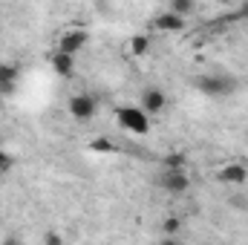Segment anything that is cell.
I'll list each match as a JSON object with an SVG mask.
<instances>
[{"label": "cell", "mask_w": 248, "mask_h": 245, "mask_svg": "<svg viewBox=\"0 0 248 245\" xmlns=\"http://www.w3.org/2000/svg\"><path fill=\"white\" fill-rule=\"evenodd\" d=\"M9 168H12V156H9V153L0 147V173H6Z\"/></svg>", "instance_id": "obj_17"}, {"label": "cell", "mask_w": 248, "mask_h": 245, "mask_svg": "<svg viewBox=\"0 0 248 245\" xmlns=\"http://www.w3.org/2000/svg\"><path fill=\"white\" fill-rule=\"evenodd\" d=\"M90 150H93V153H113L116 147H113V141H110V138H95V141L90 144Z\"/></svg>", "instance_id": "obj_14"}, {"label": "cell", "mask_w": 248, "mask_h": 245, "mask_svg": "<svg viewBox=\"0 0 248 245\" xmlns=\"http://www.w3.org/2000/svg\"><path fill=\"white\" fill-rule=\"evenodd\" d=\"M3 245H20V240H17V237H6V243Z\"/></svg>", "instance_id": "obj_18"}, {"label": "cell", "mask_w": 248, "mask_h": 245, "mask_svg": "<svg viewBox=\"0 0 248 245\" xmlns=\"http://www.w3.org/2000/svg\"><path fill=\"white\" fill-rule=\"evenodd\" d=\"M44 245H63V237L58 231H46V237H44Z\"/></svg>", "instance_id": "obj_16"}, {"label": "cell", "mask_w": 248, "mask_h": 245, "mask_svg": "<svg viewBox=\"0 0 248 245\" xmlns=\"http://www.w3.org/2000/svg\"><path fill=\"white\" fill-rule=\"evenodd\" d=\"M187 156L185 153H168L165 156V170H185Z\"/></svg>", "instance_id": "obj_11"}, {"label": "cell", "mask_w": 248, "mask_h": 245, "mask_svg": "<svg viewBox=\"0 0 248 245\" xmlns=\"http://www.w3.org/2000/svg\"><path fill=\"white\" fill-rule=\"evenodd\" d=\"M217 182L228 184V187H240V184L248 182V168L243 162H228L217 170Z\"/></svg>", "instance_id": "obj_4"}, {"label": "cell", "mask_w": 248, "mask_h": 245, "mask_svg": "<svg viewBox=\"0 0 248 245\" xmlns=\"http://www.w3.org/2000/svg\"><path fill=\"white\" fill-rule=\"evenodd\" d=\"M52 69L61 78H72L75 75V58L72 55H63V52H52Z\"/></svg>", "instance_id": "obj_9"}, {"label": "cell", "mask_w": 248, "mask_h": 245, "mask_svg": "<svg viewBox=\"0 0 248 245\" xmlns=\"http://www.w3.org/2000/svg\"><path fill=\"white\" fill-rule=\"evenodd\" d=\"M162 187H165L168 193H173V196H182V193L190 190V176H187L185 170H165Z\"/></svg>", "instance_id": "obj_7"}, {"label": "cell", "mask_w": 248, "mask_h": 245, "mask_svg": "<svg viewBox=\"0 0 248 245\" xmlns=\"http://www.w3.org/2000/svg\"><path fill=\"white\" fill-rule=\"evenodd\" d=\"M153 26L156 29H162V32H179V29H185V17H179V15H173V12H165V15H159L156 20H153Z\"/></svg>", "instance_id": "obj_10"}, {"label": "cell", "mask_w": 248, "mask_h": 245, "mask_svg": "<svg viewBox=\"0 0 248 245\" xmlns=\"http://www.w3.org/2000/svg\"><path fill=\"white\" fill-rule=\"evenodd\" d=\"M147 49H150V41H147V35H136V38L130 41V52H133L136 58L147 55Z\"/></svg>", "instance_id": "obj_12"}, {"label": "cell", "mask_w": 248, "mask_h": 245, "mask_svg": "<svg viewBox=\"0 0 248 245\" xmlns=\"http://www.w3.org/2000/svg\"><path fill=\"white\" fill-rule=\"evenodd\" d=\"M66 110H69V116H72L78 124H87V122L95 119V113H98V101H95L93 95H87V92H78V95L69 98Z\"/></svg>", "instance_id": "obj_3"}, {"label": "cell", "mask_w": 248, "mask_h": 245, "mask_svg": "<svg viewBox=\"0 0 248 245\" xmlns=\"http://www.w3.org/2000/svg\"><path fill=\"white\" fill-rule=\"evenodd\" d=\"M3 141H6V138H3V130H0V144H3Z\"/></svg>", "instance_id": "obj_20"}, {"label": "cell", "mask_w": 248, "mask_h": 245, "mask_svg": "<svg viewBox=\"0 0 248 245\" xmlns=\"http://www.w3.org/2000/svg\"><path fill=\"white\" fill-rule=\"evenodd\" d=\"M87 41H90V35H87L84 29H72V32L61 35V41H58V49H55V52H63V55L78 58V52L87 46Z\"/></svg>", "instance_id": "obj_5"}, {"label": "cell", "mask_w": 248, "mask_h": 245, "mask_svg": "<svg viewBox=\"0 0 248 245\" xmlns=\"http://www.w3.org/2000/svg\"><path fill=\"white\" fill-rule=\"evenodd\" d=\"M162 245H179V243H176L173 237H165V240H162Z\"/></svg>", "instance_id": "obj_19"}, {"label": "cell", "mask_w": 248, "mask_h": 245, "mask_svg": "<svg viewBox=\"0 0 248 245\" xmlns=\"http://www.w3.org/2000/svg\"><path fill=\"white\" fill-rule=\"evenodd\" d=\"M179 228H182V222H179L176 216H168V219L162 222V231H165V237H173V234H179Z\"/></svg>", "instance_id": "obj_15"}, {"label": "cell", "mask_w": 248, "mask_h": 245, "mask_svg": "<svg viewBox=\"0 0 248 245\" xmlns=\"http://www.w3.org/2000/svg\"><path fill=\"white\" fill-rule=\"evenodd\" d=\"M190 84H193L202 95H211V98H225V95H234V92L240 90V78L231 75V72H222V69L208 72V75H196Z\"/></svg>", "instance_id": "obj_1"}, {"label": "cell", "mask_w": 248, "mask_h": 245, "mask_svg": "<svg viewBox=\"0 0 248 245\" xmlns=\"http://www.w3.org/2000/svg\"><path fill=\"white\" fill-rule=\"evenodd\" d=\"M17 75H20V69L15 63H0V95H12L15 92Z\"/></svg>", "instance_id": "obj_8"}, {"label": "cell", "mask_w": 248, "mask_h": 245, "mask_svg": "<svg viewBox=\"0 0 248 245\" xmlns=\"http://www.w3.org/2000/svg\"><path fill=\"white\" fill-rule=\"evenodd\" d=\"M165 104H168V98H165V92H162L159 87H144V90H141V101H139V107H141L147 116L162 113Z\"/></svg>", "instance_id": "obj_6"}, {"label": "cell", "mask_w": 248, "mask_h": 245, "mask_svg": "<svg viewBox=\"0 0 248 245\" xmlns=\"http://www.w3.org/2000/svg\"><path fill=\"white\" fill-rule=\"evenodd\" d=\"M116 122H119V127L122 130H127V133H136V136H144L147 130H150V116L141 110V107H119L116 110Z\"/></svg>", "instance_id": "obj_2"}, {"label": "cell", "mask_w": 248, "mask_h": 245, "mask_svg": "<svg viewBox=\"0 0 248 245\" xmlns=\"http://www.w3.org/2000/svg\"><path fill=\"white\" fill-rule=\"evenodd\" d=\"M168 12H173V15H179V17H185V15H190V12H193V3H190V0H173Z\"/></svg>", "instance_id": "obj_13"}]
</instances>
